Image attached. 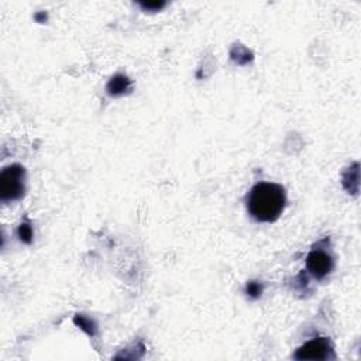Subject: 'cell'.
Segmentation results:
<instances>
[{
	"mask_svg": "<svg viewBox=\"0 0 361 361\" xmlns=\"http://www.w3.org/2000/svg\"><path fill=\"white\" fill-rule=\"evenodd\" d=\"M245 206L255 221L272 223L279 219L286 206L285 188L272 182H259L250 189Z\"/></svg>",
	"mask_w": 361,
	"mask_h": 361,
	"instance_id": "1",
	"label": "cell"
},
{
	"mask_svg": "<svg viewBox=\"0 0 361 361\" xmlns=\"http://www.w3.org/2000/svg\"><path fill=\"white\" fill-rule=\"evenodd\" d=\"M25 192V169L18 164L3 168L0 175V199L3 203L20 200Z\"/></svg>",
	"mask_w": 361,
	"mask_h": 361,
	"instance_id": "2",
	"label": "cell"
},
{
	"mask_svg": "<svg viewBox=\"0 0 361 361\" xmlns=\"http://www.w3.org/2000/svg\"><path fill=\"white\" fill-rule=\"evenodd\" d=\"M334 350L333 344L327 337H317L296 350L293 354L295 360H333Z\"/></svg>",
	"mask_w": 361,
	"mask_h": 361,
	"instance_id": "3",
	"label": "cell"
},
{
	"mask_svg": "<svg viewBox=\"0 0 361 361\" xmlns=\"http://www.w3.org/2000/svg\"><path fill=\"white\" fill-rule=\"evenodd\" d=\"M334 267L333 255L324 248H313L306 258V268L316 279L326 278Z\"/></svg>",
	"mask_w": 361,
	"mask_h": 361,
	"instance_id": "4",
	"label": "cell"
},
{
	"mask_svg": "<svg viewBox=\"0 0 361 361\" xmlns=\"http://www.w3.org/2000/svg\"><path fill=\"white\" fill-rule=\"evenodd\" d=\"M130 87V79L124 75L113 76L107 83V92L111 96H120Z\"/></svg>",
	"mask_w": 361,
	"mask_h": 361,
	"instance_id": "5",
	"label": "cell"
},
{
	"mask_svg": "<svg viewBox=\"0 0 361 361\" xmlns=\"http://www.w3.org/2000/svg\"><path fill=\"white\" fill-rule=\"evenodd\" d=\"M245 293H247L250 298L257 299V298H259L261 293H262V285H261L259 282H257V281H250V282L247 283V286H245Z\"/></svg>",
	"mask_w": 361,
	"mask_h": 361,
	"instance_id": "6",
	"label": "cell"
},
{
	"mask_svg": "<svg viewBox=\"0 0 361 361\" xmlns=\"http://www.w3.org/2000/svg\"><path fill=\"white\" fill-rule=\"evenodd\" d=\"M18 235L21 238V241L24 243H31V238H32V228L28 223H23L20 227H18Z\"/></svg>",
	"mask_w": 361,
	"mask_h": 361,
	"instance_id": "7",
	"label": "cell"
}]
</instances>
